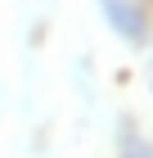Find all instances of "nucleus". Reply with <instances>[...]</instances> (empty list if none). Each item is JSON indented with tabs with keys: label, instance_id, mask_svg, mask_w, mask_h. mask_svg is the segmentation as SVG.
<instances>
[{
	"label": "nucleus",
	"instance_id": "1",
	"mask_svg": "<svg viewBox=\"0 0 153 158\" xmlns=\"http://www.w3.org/2000/svg\"><path fill=\"white\" fill-rule=\"evenodd\" d=\"M99 5L108 9L113 27L126 41H144V9H140V0H99Z\"/></svg>",
	"mask_w": 153,
	"mask_h": 158
},
{
	"label": "nucleus",
	"instance_id": "2",
	"mask_svg": "<svg viewBox=\"0 0 153 158\" xmlns=\"http://www.w3.org/2000/svg\"><path fill=\"white\" fill-rule=\"evenodd\" d=\"M122 158H153V145H144V140H135V135H122Z\"/></svg>",
	"mask_w": 153,
	"mask_h": 158
}]
</instances>
